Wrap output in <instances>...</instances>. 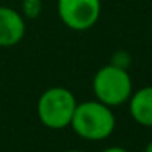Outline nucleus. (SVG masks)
Instances as JSON below:
<instances>
[{
	"label": "nucleus",
	"instance_id": "1",
	"mask_svg": "<svg viewBox=\"0 0 152 152\" xmlns=\"http://www.w3.org/2000/svg\"><path fill=\"white\" fill-rule=\"evenodd\" d=\"M116 124L111 108L102 102H83L75 106L70 126L87 141H103L113 132Z\"/></svg>",
	"mask_w": 152,
	"mask_h": 152
},
{
	"label": "nucleus",
	"instance_id": "2",
	"mask_svg": "<svg viewBox=\"0 0 152 152\" xmlns=\"http://www.w3.org/2000/svg\"><path fill=\"white\" fill-rule=\"evenodd\" d=\"M93 92L98 102L108 106L123 105L132 95L131 75L126 67L116 64L103 66L93 77Z\"/></svg>",
	"mask_w": 152,
	"mask_h": 152
},
{
	"label": "nucleus",
	"instance_id": "3",
	"mask_svg": "<svg viewBox=\"0 0 152 152\" xmlns=\"http://www.w3.org/2000/svg\"><path fill=\"white\" fill-rule=\"evenodd\" d=\"M75 96L64 87L48 88L38 102V116L46 128L62 129L70 126L75 111Z\"/></svg>",
	"mask_w": 152,
	"mask_h": 152
},
{
	"label": "nucleus",
	"instance_id": "4",
	"mask_svg": "<svg viewBox=\"0 0 152 152\" xmlns=\"http://www.w3.org/2000/svg\"><path fill=\"white\" fill-rule=\"evenodd\" d=\"M57 13L66 26L85 31L98 21L102 13L100 0H57Z\"/></svg>",
	"mask_w": 152,
	"mask_h": 152
},
{
	"label": "nucleus",
	"instance_id": "5",
	"mask_svg": "<svg viewBox=\"0 0 152 152\" xmlns=\"http://www.w3.org/2000/svg\"><path fill=\"white\" fill-rule=\"evenodd\" d=\"M25 20L18 12L8 7H0V48L18 44L25 36Z\"/></svg>",
	"mask_w": 152,
	"mask_h": 152
},
{
	"label": "nucleus",
	"instance_id": "6",
	"mask_svg": "<svg viewBox=\"0 0 152 152\" xmlns=\"http://www.w3.org/2000/svg\"><path fill=\"white\" fill-rule=\"evenodd\" d=\"M129 113L136 123L152 128V85L144 87L131 95Z\"/></svg>",
	"mask_w": 152,
	"mask_h": 152
},
{
	"label": "nucleus",
	"instance_id": "7",
	"mask_svg": "<svg viewBox=\"0 0 152 152\" xmlns=\"http://www.w3.org/2000/svg\"><path fill=\"white\" fill-rule=\"evenodd\" d=\"M23 10L28 18H36L41 12V0H23Z\"/></svg>",
	"mask_w": 152,
	"mask_h": 152
},
{
	"label": "nucleus",
	"instance_id": "8",
	"mask_svg": "<svg viewBox=\"0 0 152 152\" xmlns=\"http://www.w3.org/2000/svg\"><path fill=\"white\" fill-rule=\"evenodd\" d=\"M102 152H129V151H126L124 147H108V149H105V151H102Z\"/></svg>",
	"mask_w": 152,
	"mask_h": 152
},
{
	"label": "nucleus",
	"instance_id": "9",
	"mask_svg": "<svg viewBox=\"0 0 152 152\" xmlns=\"http://www.w3.org/2000/svg\"><path fill=\"white\" fill-rule=\"evenodd\" d=\"M144 152H152V142H149V144H147V147H145Z\"/></svg>",
	"mask_w": 152,
	"mask_h": 152
},
{
	"label": "nucleus",
	"instance_id": "10",
	"mask_svg": "<svg viewBox=\"0 0 152 152\" xmlns=\"http://www.w3.org/2000/svg\"><path fill=\"white\" fill-rule=\"evenodd\" d=\"M67 152H83V151H67Z\"/></svg>",
	"mask_w": 152,
	"mask_h": 152
}]
</instances>
